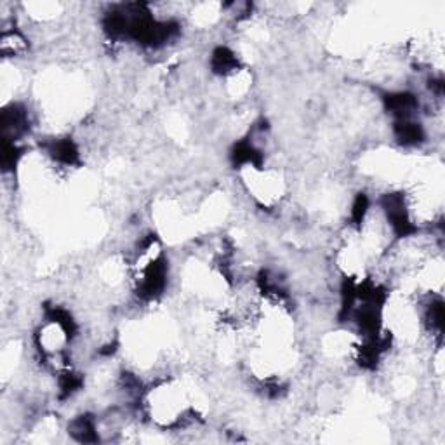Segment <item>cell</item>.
<instances>
[{"label": "cell", "mask_w": 445, "mask_h": 445, "mask_svg": "<svg viewBox=\"0 0 445 445\" xmlns=\"http://www.w3.org/2000/svg\"><path fill=\"white\" fill-rule=\"evenodd\" d=\"M0 49H2L4 58H16L28 51V42L21 32L14 30H4L2 42H0Z\"/></svg>", "instance_id": "1"}]
</instances>
